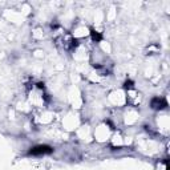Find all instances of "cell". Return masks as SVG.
Returning <instances> with one entry per match:
<instances>
[{"mask_svg": "<svg viewBox=\"0 0 170 170\" xmlns=\"http://www.w3.org/2000/svg\"><path fill=\"white\" fill-rule=\"evenodd\" d=\"M51 152V149L48 146H37L31 150V154H40V153H49Z\"/></svg>", "mask_w": 170, "mask_h": 170, "instance_id": "6da1fadb", "label": "cell"}]
</instances>
